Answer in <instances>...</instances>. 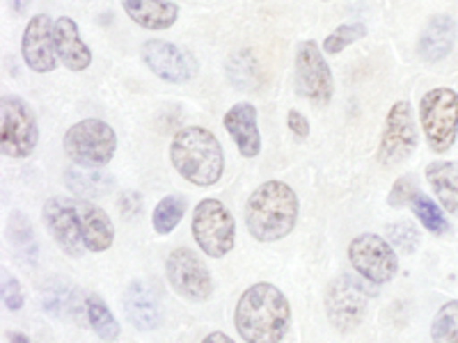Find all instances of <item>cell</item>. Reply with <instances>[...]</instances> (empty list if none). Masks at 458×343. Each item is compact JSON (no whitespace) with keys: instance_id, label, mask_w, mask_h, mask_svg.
<instances>
[{"instance_id":"cell-1","label":"cell","mask_w":458,"mask_h":343,"mask_svg":"<svg viewBox=\"0 0 458 343\" xmlns=\"http://www.w3.org/2000/svg\"><path fill=\"white\" fill-rule=\"evenodd\" d=\"M292 321V307L277 286L261 281L243 291L234 312L236 330L248 343H280Z\"/></svg>"},{"instance_id":"cell-2","label":"cell","mask_w":458,"mask_h":343,"mask_svg":"<svg viewBox=\"0 0 458 343\" xmlns=\"http://www.w3.org/2000/svg\"><path fill=\"white\" fill-rule=\"evenodd\" d=\"M298 222V197L282 181H266L245 204V224L259 243H276L292 234Z\"/></svg>"},{"instance_id":"cell-3","label":"cell","mask_w":458,"mask_h":343,"mask_svg":"<svg viewBox=\"0 0 458 343\" xmlns=\"http://www.w3.org/2000/svg\"><path fill=\"white\" fill-rule=\"evenodd\" d=\"M172 167L193 186H214L225 172V154L218 138L202 126H188L172 138Z\"/></svg>"},{"instance_id":"cell-4","label":"cell","mask_w":458,"mask_h":343,"mask_svg":"<svg viewBox=\"0 0 458 343\" xmlns=\"http://www.w3.org/2000/svg\"><path fill=\"white\" fill-rule=\"evenodd\" d=\"M117 151L113 126L101 120H83L64 133V154L79 167H104Z\"/></svg>"},{"instance_id":"cell-5","label":"cell","mask_w":458,"mask_h":343,"mask_svg":"<svg viewBox=\"0 0 458 343\" xmlns=\"http://www.w3.org/2000/svg\"><path fill=\"white\" fill-rule=\"evenodd\" d=\"M420 121L428 146L445 154L458 136V94L449 88H433L420 101Z\"/></svg>"},{"instance_id":"cell-6","label":"cell","mask_w":458,"mask_h":343,"mask_svg":"<svg viewBox=\"0 0 458 343\" xmlns=\"http://www.w3.org/2000/svg\"><path fill=\"white\" fill-rule=\"evenodd\" d=\"M191 231L199 250L211 259H223L234 247V215L229 213V208L220 199H202L195 206Z\"/></svg>"},{"instance_id":"cell-7","label":"cell","mask_w":458,"mask_h":343,"mask_svg":"<svg viewBox=\"0 0 458 343\" xmlns=\"http://www.w3.org/2000/svg\"><path fill=\"white\" fill-rule=\"evenodd\" d=\"M39 142L35 113L23 99L5 94L0 99V149L7 158H28Z\"/></svg>"},{"instance_id":"cell-8","label":"cell","mask_w":458,"mask_h":343,"mask_svg":"<svg viewBox=\"0 0 458 343\" xmlns=\"http://www.w3.org/2000/svg\"><path fill=\"white\" fill-rule=\"evenodd\" d=\"M167 281L177 296L191 302H207L214 293V280L204 261L188 247H177L167 255Z\"/></svg>"},{"instance_id":"cell-9","label":"cell","mask_w":458,"mask_h":343,"mask_svg":"<svg viewBox=\"0 0 458 343\" xmlns=\"http://www.w3.org/2000/svg\"><path fill=\"white\" fill-rule=\"evenodd\" d=\"M349 259L358 275L374 284H387L399 271L394 247L376 234H362L351 240Z\"/></svg>"},{"instance_id":"cell-10","label":"cell","mask_w":458,"mask_h":343,"mask_svg":"<svg viewBox=\"0 0 458 343\" xmlns=\"http://www.w3.org/2000/svg\"><path fill=\"white\" fill-rule=\"evenodd\" d=\"M367 297L369 293L355 277H337L328 286V296H326V312H328L333 328L339 332H353L365 318Z\"/></svg>"},{"instance_id":"cell-11","label":"cell","mask_w":458,"mask_h":343,"mask_svg":"<svg viewBox=\"0 0 458 343\" xmlns=\"http://www.w3.org/2000/svg\"><path fill=\"white\" fill-rule=\"evenodd\" d=\"M417 146V126L408 101H396L386 117L378 146L380 165H396L406 161Z\"/></svg>"},{"instance_id":"cell-12","label":"cell","mask_w":458,"mask_h":343,"mask_svg":"<svg viewBox=\"0 0 458 343\" xmlns=\"http://www.w3.org/2000/svg\"><path fill=\"white\" fill-rule=\"evenodd\" d=\"M296 88L317 105L330 104L335 92L333 71L317 42H302L296 51Z\"/></svg>"},{"instance_id":"cell-13","label":"cell","mask_w":458,"mask_h":343,"mask_svg":"<svg viewBox=\"0 0 458 343\" xmlns=\"http://www.w3.org/2000/svg\"><path fill=\"white\" fill-rule=\"evenodd\" d=\"M140 55L151 73L165 83H188L195 76V60L183 48L163 39H149L142 44Z\"/></svg>"},{"instance_id":"cell-14","label":"cell","mask_w":458,"mask_h":343,"mask_svg":"<svg viewBox=\"0 0 458 343\" xmlns=\"http://www.w3.org/2000/svg\"><path fill=\"white\" fill-rule=\"evenodd\" d=\"M44 222L51 231L53 240L60 250L69 256H81L85 250L83 234H81L79 215H76V199L51 197L44 204Z\"/></svg>"},{"instance_id":"cell-15","label":"cell","mask_w":458,"mask_h":343,"mask_svg":"<svg viewBox=\"0 0 458 343\" xmlns=\"http://www.w3.org/2000/svg\"><path fill=\"white\" fill-rule=\"evenodd\" d=\"M53 26L48 14H35L28 21L21 39V55L28 67L37 73H48L57 67L55 42H53Z\"/></svg>"},{"instance_id":"cell-16","label":"cell","mask_w":458,"mask_h":343,"mask_svg":"<svg viewBox=\"0 0 458 343\" xmlns=\"http://www.w3.org/2000/svg\"><path fill=\"white\" fill-rule=\"evenodd\" d=\"M223 124L227 133L234 138L236 146H239L241 156L243 158H257L261 151V136L259 126H257V108L248 101L232 105L225 113Z\"/></svg>"},{"instance_id":"cell-17","label":"cell","mask_w":458,"mask_h":343,"mask_svg":"<svg viewBox=\"0 0 458 343\" xmlns=\"http://www.w3.org/2000/svg\"><path fill=\"white\" fill-rule=\"evenodd\" d=\"M53 42H55L57 60L72 71H83L92 64V51L81 37L79 26L69 16H60L53 26Z\"/></svg>"},{"instance_id":"cell-18","label":"cell","mask_w":458,"mask_h":343,"mask_svg":"<svg viewBox=\"0 0 458 343\" xmlns=\"http://www.w3.org/2000/svg\"><path fill=\"white\" fill-rule=\"evenodd\" d=\"M124 312L131 325L142 332L158 328L161 322V305H158L157 291L142 280L131 281L124 291Z\"/></svg>"},{"instance_id":"cell-19","label":"cell","mask_w":458,"mask_h":343,"mask_svg":"<svg viewBox=\"0 0 458 343\" xmlns=\"http://www.w3.org/2000/svg\"><path fill=\"white\" fill-rule=\"evenodd\" d=\"M76 215H79L81 234H83L85 250L106 252L114 240L113 220L104 208H99L89 199H76Z\"/></svg>"},{"instance_id":"cell-20","label":"cell","mask_w":458,"mask_h":343,"mask_svg":"<svg viewBox=\"0 0 458 343\" xmlns=\"http://www.w3.org/2000/svg\"><path fill=\"white\" fill-rule=\"evenodd\" d=\"M454 42H456V21L447 14L431 16V21L424 28L420 37V57L424 63H440L452 53Z\"/></svg>"},{"instance_id":"cell-21","label":"cell","mask_w":458,"mask_h":343,"mask_svg":"<svg viewBox=\"0 0 458 343\" xmlns=\"http://www.w3.org/2000/svg\"><path fill=\"white\" fill-rule=\"evenodd\" d=\"M131 21L147 30H167L179 19V7L170 0H122Z\"/></svg>"},{"instance_id":"cell-22","label":"cell","mask_w":458,"mask_h":343,"mask_svg":"<svg viewBox=\"0 0 458 343\" xmlns=\"http://www.w3.org/2000/svg\"><path fill=\"white\" fill-rule=\"evenodd\" d=\"M427 181L437 195L445 211L458 213V163L436 161L427 167Z\"/></svg>"},{"instance_id":"cell-23","label":"cell","mask_w":458,"mask_h":343,"mask_svg":"<svg viewBox=\"0 0 458 343\" xmlns=\"http://www.w3.org/2000/svg\"><path fill=\"white\" fill-rule=\"evenodd\" d=\"M64 183L69 190L79 195L81 199L99 197L113 190V177H108L106 172H92L89 167H67L64 170Z\"/></svg>"},{"instance_id":"cell-24","label":"cell","mask_w":458,"mask_h":343,"mask_svg":"<svg viewBox=\"0 0 458 343\" xmlns=\"http://www.w3.org/2000/svg\"><path fill=\"white\" fill-rule=\"evenodd\" d=\"M85 316H88V322L92 325L97 337L104 339V341L110 343L120 337V322L114 321L113 312L99 296L85 297Z\"/></svg>"},{"instance_id":"cell-25","label":"cell","mask_w":458,"mask_h":343,"mask_svg":"<svg viewBox=\"0 0 458 343\" xmlns=\"http://www.w3.org/2000/svg\"><path fill=\"white\" fill-rule=\"evenodd\" d=\"M186 197L182 195H167L161 202L157 204L154 213H151V224H154V231L161 236L172 234L177 224L182 222V218L186 215Z\"/></svg>"},{"instance_id":"cell-26","label":"cell","mask_w":458,"mask_h":343,"mask_svg":"<svg viewBox=\"0 0 458 343\" xmlns=\"http://www.w3.org/2000/svg\"><path fill=\"white\" fill-rule=\"evenodd\" d=\"M76 293L69 284H51L47 289V293L42 296V307L44 312L53 314V316H76Z\"/></svg>"},{"instance_id":"cell-27","label":"cell","mask_w":458,"mask_h":343,"mask_svg":"<svg viewBox=\"0 0 458 343\" xmlns=\"http://www.w3.org/2000/svg\"><path fill=\"white\" fill-rule=\"evenodd\" d=\"M433 343H458V300L440 307L431 325Z\"/></svg>"},{"instance_id":"cell-28","label":"cell","mask_w":458,"mask_h":343,"mask_svg":"<svg viewBox=\"0 0 458 343\" xmlns=\"http://www.w3.org/2000/svg\"><path fill=\"white\" fill-rule=\"evenodd\" d=\"M412 211L420 218V222L431 231V234H447L449 224L445 218L443 208H437V204L431 197H427L424 193H417V197L412 199Z\"/></svg>"},{"instance_id":"cell-29","label":"cell","mask_w":458,"mask_h":343,"mask_svg":"<svg viewBox=\"0 0 458 343\" xmlns=\"http://www.w3.org/2000/svg\"><path fill=\"white\" fill-rule=\"evenodd\" d=\"M365 35L367 28L362 23H344V26H339L337 30H333L323 39V51L328 53V55H337V53H342L344 48L362 39Z\"/></svg>"},{"instance_id":"cell-30","label":"cell","mask_w":458,"mask_h":343,"mask_svg":"<svg viewBox=\"0 0 458 343\" xmlns=\"http://www.w3.org/2000/svg\"><path fill=\"white\" fill-rule=\"evenodd\" d=\"M387 236H390V245H394L396 250L406 252V255L415 252L417 245H420V231L411 222L392 224V227H387Z\"/></svg>"},{"instance_id":"cell-31","label":"cell","mask_w":458,"mask_h":343,"mask_svg":"<svg viewBox=\"0 0 458 343\" xmlns=\"http://www.w3.org/2000/svg\"><path fill=\"white\" fill-rule=\"evenodd\" d=\"M417 193H420V190H417L415 181H412L411 177H401L399 181L392 186V193L387 195V204L394 208L408 206V204H412V199L417 197Z\"/></svg>"},{"instance_id":"cell-32","label":"cell","mask_w":458,"mask_h":343,"mask_svg":"<svg viewBox=\"0 0 458 343\" xmlns=\"http://www.w3.org/2000/svg\"><path fill=\"white\" fill-rule=\"evenodd\" d=\"M3 305H5L10 312H19L23 307V291L19 280L7 272H3Z\"/></svg>"},{"instance_id":"cell-33","label":"cell","mask_w":458,"mask_h":343,"mask_svg":"<svg viewBox=\"0 0 458 343\" xmlns=\"http://www.w3.org/2000/svg\"><path fill=\"white\" fill-rule=\"evenodd\" d=\"M286 126H289V130H292L293 136L298 138L310 136L308 120H305V114H301L298 110H289V114H286Z\"/></svg>"},{"instance_id":"cell-34","label":"cell","mask_w":458,"mask_h":343,"mask_svg":"<svg viewBox=\"0 0 458 343\" xmlns=\"http://www.w3.org/2000/svg\"><path fill=\"white\" fill-rule=\"evenodd\" d=\"M202 343H236L234 339H229L225 332H211Z\"/></svg>"},{"instance_id":"cell-35","label":"cell","mask_w":458,"mask_h":343,"mask_svg":"<svg viewBox=\"0 0 458 343\" xmlns=\"http://www.w3.org/2000/svg\"><path fill=\"white\" fill-rule=\"evenodd\" d=\"M7 3L14 10V14H23L28 10V5H30V0H7Z\"/></svg>"},{"instance_id":"cell-36","label":"cell","mask_w":458,"mask_h":343,"mask_svg":"<svg viewBox=\"0 0 458 343\" xmlns=\"http://www.w3.org/2000/svg\"><path fill=\"white\" fill-rule=\"evenodd\" d=\"M7 339H10V343H35V341H30V339H28L26 334H21V332H7Z\"/></svg>"}]
</instances>
